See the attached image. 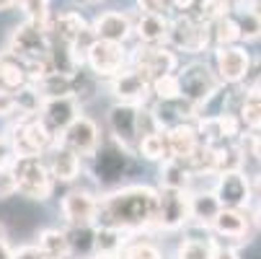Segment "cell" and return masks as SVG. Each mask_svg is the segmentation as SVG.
<instances>
[{"label":"cell","instance_id":"cell-1","mask_svg":"<svg viewBox=\"0 0 261 259\" xmlns=\"http://www.w3.org/2000/svg\"><path fill=\"white\" fill-rule=\"evenodd\" d=\"M155 215H158V190L147 187V184H127V187H119L98 197L96 226L119 228L124 233L145 231L155 228Z\"/></svg>","mask_w":261,"mask_h":259},{"label":"cell","instance_id":"cell-2","mask_svg":"<svg viewBox=\"0 0 261 259\" xmlns=\"http://www.w3.org/2000/svg\"><path fill=\"white\" fill-rule=\"evenodd\" d=\"M176 81H178V96L184 101H189L192 106H197L199 112L222 88L215 67L202 62V60H192V62H186L184 67H178L176 70Z\"/></svg>","mask_w":261,"mask_h":259},{"label":"cell","instance_id":"cell-3","mask_svg":"<svg viewBox=\"0 0 261 259\" xmlns=\"http://www.w3.org/2000/svg\"><path fill=\"white\" fill-rule=\"evenodd\" d=\"M13 179H16V195L34 200V202H44L55 192V179L47 169L44 156H18L11 163Z\"/></svg>","mask_w":261,"mask_h":259},{"label":"cell","instance_id":"cell-4","mask_svg":"<svg viewBox=\"0 0 261 259\" xmlns=\"http://www.w3.org/2000/svg\"><path fill=\"white\" fill-rule=\"evenodd\" d=\"M166 44L173 52H189V55H202V52L212 50L207 23L194 18L192 13H178V16L168 18V39H166Z\"/></svg>","mask_w":261,"mask_h":259},{"label":"cell","instance_id":"cell-5","mask_svg":"<svg viewBox=\"0 0 261 259\" xmlns=\"http://www.w3.org/2000/svg\"><path fill=\"white\" fill-rule=\"evenodd\" d=\"M8 143L13 148V156H44L55 145L52 132L42 125L39 117H26V120H13L8 127Z\"/></svg>","mask_w":261,"mask_h":259},{"label":"cell","instance_id":"cell-6","mask_svg":"<svg viewBox=\"0 0 261 259\" xmlns=\"http://www.w3.org/2000/svg\"><path fill=\"white\" fill-rule=\"evenodd\" d=\"M83 65L93 73L98 81H109V78H114L117 73H122L129 65V52L124 50V44L93 39L86 47V52H83Z\"/></svg>","mask_w":261,"mask_h":259},{"label":"cell","instance_id":"cell-7","mask_svg":"<svg viewBox=\"0 0 261 259\" xmlns=\"http://www.w3.org/2000/svg\"><path fill=\"white\" fill-rule=\"evenodd\" d=\"M49 47H52V42H49L47 29L39 26V23H31V21L18 23L11 31V39H8V50L18 60H23L26 65L47 60L49 57Z\"/></svg>","mask_w":261,"mask_h":259},{"label":"cell","instance_id":"cell-8","mask_svg":"<svg viewBox=\"0 0 261 259\" xmlns=\"http://www.w3.org/2000/svg\"><path fill=\"white\" fill-rule=\"evenodd\" d=\"M140 114H142V106L135 104H114L106 114V125L111 132V143L124 148L127 153L135 156L137 151V143H140Z\"/></svg>","mask_w":261,"mask_h":259},{"label":"cell","instance_id":"cell-9","mask_svg":"<svg viewBox=\"0 0 261 259\" xmlns=\"http://www.w3.org/2000/svg\"><path fill=\"white\" fill-rule=\"evenodd\" d=\"M210 233L215 241L225 246H233V249L243 246L248 244V236H251V215L236 207H220V213L210 223Z\"/></svg>","mask_w":261,"mask_h":259},{"label":"cell","instance_id":"cell-10","mask_svg":"<svg viewBox=\"0 0 261 259\" xmlns=\"http://www.w3.org/2000/svg\"><path fill=\"white\" fill-rule=\"evenodd\" d=\"M129 65L142 70L153 81L178 70V55L168 44H137V50L129 52Z\"/></svg>","mask_w":261,"mask_h":259},{"label":"cell","instance_id":"cell-11","mask_svg":"<svg viewBox=\"0 0 261 259\" xmlns=\"http://www.w3.org/2000/svg\"><path fill=\"white\" fill-rule=\"evenodd\" d=\"M109 93L119 104H135V106H147L150 101V78L142 70L127 65L114 78H109Z\"/></svg>","mask_w":261,"mask_h":259},{"label":"cell","instance_id":"cell-12","mask_svg":"<svg viewBox=\"0 0 261 259\" xmlns=\"http://www.w3.org/2000/svg\"><path fill=\"white\" fill-rule=\"evenodd\" d=\"M215 73L222 86H241L251 70V55L243 44L215 47Z\"/></svg>","mask_w":261,"mask_h":259},{"label":"cell","instance_id":"cell-13","mask_svg":"<svg viewBox=\"0 0 261 259\" xmlns=\"http://www.w3.org/2000/svg\"><path fill=\"white\" fill-rule=\"evenodd\" d=\"M189 226V192L184 190H158V215L155 228L161 231H181Z\"/></svg>","mask_w":261,"mask_h":259},{"label":"cell","instance_id":"cell-14","mask_svg":"<svg viewBox=\"0 0 261 259\" xmlns=\"http://www.w3.org/2000/svg\"><path fill=\"white\" fill-rule=\"evenodd\" d=\"M212 192L222 207H236V210H248L253 192H251V179L246 171H222L215 174Z\"/></svg>","mask_w":261,"mask_h":259},{"label":"cell","instance_id":"cell-15","mask_svg":"<svg viewBox=\"0 0 261 259\" xmlns=\"http://www.w3.org/2000/svg\"><path fill=\"white\" fill-rule=\"evenodd\" d=\"M81 104L75 96H55V99H44L42 109H39V120L42 125L52 132V137L57 140L72 122L81 117Z\"/></svg>","mask_w":261,"mask_h":259},{"label":"cell","instance_id":"cell-16","mask_svg":"<svg viewBox=\"0 0 261 259\" xmlns=\"http://www.w3.org/2000/svg\"><path fill=\"white\" fill-rule=\"evenodd\" d=\"M57 140L62 145H67L72 153H78L81 158H93V153L98 151V145H101V130H98V125L91 117L81 114Z\"/></svg>","mask_w":261,"mask_h":259},{"label":"cell","instance_id":"cell-17","mask_svg":"<svg viewBox=\"0 0 261 259\" xmlns=\"http://www.w3.org/2000/svg\"><path fill=\"white\" fill-rule=\"evenodd\" d=\"M60 213L65 218L67 228L70 226H96L98 197L88 190H70L60 202Z\"/></svg>","mask_w":261,"mask_h":259},{"label":"cell","instance_id":"cell-18","mask_svg":"<svg viewBox=\"0 0 261 259\" xmlns=\"http://www.w3.org/2000/svg\"><path fill=\"white\" fill-rule=\"evenodd\" d=\"M132 26H135V18L127 11H103L101 16L93 18L91 31H93V39L127 44V39L132 36Z\"/></svg>","mask_w":261,"mask_h":259},{"label":"cell","instance_id":"cell-19","mask_svg":"<svg viewBox=\"0 0 261 259\" xmlns=\"http://www.w3.org/2000/svg\"><path fill=\"white\" fill-rule=\"evenodd\" d=\"M44 161H47V169L55 179V184H72L78 181L81 171H83V158L78 153H72L67 145H62L60 140H55V145L44 153Z\"/></svg>","mask_w":261,"mask_h":259},{"label":"cell","instance_id":"cell-20","mask_svg":"<svg viewBox=\"0 0 261 259\" xmlns=\"http://www.w3.org/2000/svg\"><path fill=\"white\" fill-rule=\"evenodd\" d=\"M150 109V114L158 125V130H171L181 122H194L202 112L197 106H192L189 101H184V99H171V101H155L153 106H147Z\"/></svg>","mask_w":261,"mask_h":259},{"label":"cell","instance_id":"cell-21","mask_svg":"<svg viewBox=\"0 0 261 259\" xmlns=\"http://www.w3.org/2000/svg\"><path fill=\"white\" fill-rule=\"evenodd\" d=\"M129 156L124 148L119 145H106L101 148L98 145V151L93 153V163H96V179L98 181H111V179H119L129 171Z\"/></svg>","mask_w":261,"mask_h":259},{"label":"cell","instance_id":"cell-22","mask_svg":"<svg viewBox=\"0 0 261 259\" xmlns=\"http://www.w3.org/2000/svg\"><path fill=\"white\" fill-rule=\"evenodd\" d=\"M220 207L222 205L217 202L212 190H189V223L192 226L210 231V223L220 213Z\"/></svg>","mask_w":261,"mask_h":259},{"label":"cell","instance_id":"cell-23","mask_svg":"<svg viewBox=\"0 0 261 259\" xmlns=\"http://www.w3.org/2000/svg\"><path fill=\"white\" fill-rule=\"evenodd\" d=\"M132 34L140 39V44H166L168 39V16L161 13H140Z\"/></svg>","mask_w":261,"mask_h":259},{"label":"cell","instance_id":"cell-24","mask_svg":"<svg viewBox=\"0 0 261 259\" xmlns=\"http://www.w3.org/2000/svg\"><path fill=\"white\" fill-rule=\"evenodd\" d=\"M166 143H168V156L171 158H186L199 145L194 122H181V125L166 130Z\"/></svg>","mask_w":261,"mask_h":259},{"label":"cell","instance_id":"cell-25","mask_svg":"<svg viewBox=\"0 0 261 259\" xmlns=\"http://www.w3.org/2000/svg\"><path fill=\"white\" fill-rule=\"evenodd\" d=\"M29 83V70H26V62L18 60L8 47L0 50V88L6 91H16L21 86Z\"/></svg>","mask_w":261,"mask_h":259},{"label":"cell","instance_id":"cell-26","mask_svg":"<svg viewBox=\"0 0 261 259\" xmlns=\"http://www.w3.org/2000/svg\"><path fill=\"white\" fill-rule=\"evenodd\" d=\"M161 187H166V190H184V192L192 190V174H189V169L184 166V161L166 158L161 163Z\"/></svg>","mask_w":261,"mask_h":259},{"label":"cell","instance_id":"cell-27","mask_svg":"<svg viewBox=\"0 0 261 259\" xmlns=\"http://www.w3.org/2000/svg\"><path fill=\"white\" fill-rule=\"evenodd\" d=\"M65 233H67V244H70V256H81V259L93 256L96 226H70Z\"/></svg>","mask_w":261,"mask_h":259},{"label":"cell","instance_id":"cell-28","mask_svg":"<svg viewBox=\"0 0 261 259\" xmlns=\"http://www.w3.org/2000/svg\"><path fill=\"white\" fill-rule=\"evenodd\" d=\"M135 156H142L145 161H153V163H163L166 158H171L168 156V143H166V130H155L150 135L140 137Z\"/></svg>","mask_w":261,"mask_h":259},{"label":"cell","instance_id":"cell-29","mask_svg":"<svg viewBox=\"0 0 261 259\" xmlns=\"http://www.w3.org/2000/svg\"><path fill=\"white\" fill-rule=\"evenodd\" d=\"M36 246L42 249L44 256H55V259H67L70 256L67 233L62 228H44L39 236H36Z\"/></svg>","mask_w":261,"mask_h":259},{"label":"cell","instance_id":"cell-30","mask_svg":"<svg viewBox=\"0 0 261 259\" xmlns=\"http://www.w3.org/2000/svg\"><path fill=\"white\" fill-rule=\"evenodd\" d=\"M207 31H210V44H212V50H215V47H225V44H241V42H238V26H236V21H233L230 13L210 21V23H207Z\"/></svg>","mask_w":261,"mask_h":259},{"label":"cell","instance_id":"cell-31","mask_svg":"<svg viewBox=\"0 0 261 259\" xmlns=\"http://www.w3.org/2000/svg\"><path fill=\"white\" fill-rule=\"evenodd\" d=\"M16 99V120H26V117H39V109H42V93L36 91L34 83H26L21 88L13 91Z\"/></svg>","mask_w":261,"mask_h":259},{"label":"cell","instance_id":"cell-32","mask_svg":"<svg viewBox=\"0 0 261 259\" xmlns=\"http://www.w3.org/2000/svg\"><path fill=\"white\" fill-rule=\"evenodd\" d=\"M34 86L42 93V99L72 96V76H65V73H47L44 78L34 81Z\"/></svg>","mask_w":261,"mask_h":259},{"label":"cell","instance_id":"cell-33","mask_svg":"<svg viewBox=\"0 0 261 259\" xmlns=\"http://www.w3.org/2000/svg\"><path fill=\"white\" fill-rule=\"evenodd\" d=\"M127 244V233L119 228H106V226H96V244H93V254H119Z\"/></svg>","mask_w":261,"mask_h":259},{"label":"cell","instance_id":"cell-34","mask_svg":"<svg viewBox=\"0 0 261 259\" xmlns=\"http://www.w3.org/2000/svg\"><path fill=\"white\" fill-rule=\"evenodd\" d=\"M176 259H212V236H186L176 246Z\"/></svg>","mask_w":261,"mask_h":259},{"label":"cell","instance_id":"cell-35","mask_svg":"<svg viewBox=\"0 0 261 259\" xmlns=\"http://www.w3.org/2000/svg\"><path fill=\"white\" fill-rule=\"evenodd\" d=\"M215 153H217V163H215V174H222V171H243L246 161L238 151L236 143H222V145H215Z\"/></svg>","mask_w":261,"mask_h":259},{"label":"cell","instance_id":"cell-36","mask_svg":"<svg viewBox=\"0 0 261 259\" xmlns=\"http://www.w3.org/2000/svg\"><path fill=\"white\" fill-rule=\"evenodd\" d=\"M236 114H238L243 130H248V132H261V101H258V99L243 93L241 106H238Z\"/></svg>","mask_w":261,"mask_h":259},{"label":"cell","instance_id":"cell-37","mask_svg":"<svg viewBox=\"0 0 261 259\" xmlns=\"http://www.w3.org/2000/svg\"><path fill=\"white\" fill-rule=\"evenodd\" d=\"M13 6L26 16V21H31V23H39V26H44L47 23V18H49V6H52V0H13Z\"/></svg>","mask_w":261,"mask_h":259},{"label":"cell","instance_id":"cell-38","mask_svg":"<svg viewBox=\"0 0 261 259\" xmlns=\"http://www.w3.org/2000/svg\"><path fill=\"white\" fill-rule=\"evenodd\" d=\"M119 259H163V254L153 241H142V239L129 241L127 239L124 249L119 251Z\"/></svg>","mask_w":261,"mask_h":259},{"label":"cell","instance_id":"cell-39","mask_svg":"<svg viewBox=\"0 0 261 259\" xmlns=\"http://www.w3.org/2000/svg\"><path fill=\"white\" fill-rule=\"evenodd\" d=\"M150 96L155 101H171V99H181L178 96V81L176 73H168V76H158L150 81Z\"/></svg>","mask_w":261,"mask_h":259},{"label":"cell","instance_id":"cell-40","mask_svg":"<svg viewBox=\"0 0 261 259\" xmlns=\"http://www.w3.org/2000/svg\"><path fill=\"white\" fill-rule=\"evenodd\" d=\"M236 145H238L243 161L261 163V135L258 132H241V137L236 140Z\"/></svg>","mask_w":261,"mask_h":259},{"label":"cell","instance_id":"cell-41","mask_svg":"<svg viewBox=\"0 0 261 259\" xmlns=\"http://www.w3.org/2000/svg\"><path fill=\"white\" fill-rule=\"evenodd\" d=\"M16 195V179L11 166H0V200H8Z\"/></svg>","mask_w":261,"mask_h":259},{"label":"cell","instance_id":"cell-42","mask_svg":"<svg viewBox=\"0 0 261 259\" xmlns=\"http://www.w3.org/2000/svg\"><path fill=\"white\" fill-rule=\"evenodd\" d=\"M0 120H16V99L6 88H0Z\"/></svg>","mask_w":261,"mask_h":259},{"label":"cell","instance_id":"cell-43","mask_svg":"<svg viewBox=\"0 0 261 259\" xmlns=\"http://www.w3.org/2000/svg\"><path fill=\"white\" fill-rule=\"evenodd\" d=\"M137 8H140V13H161V16H168L171 3H168V0H137Z\"/></svg>","mask_w":261,"mask_h":259},{"label":"cell","instance_id":"cell-44","mask_svg":"<svg viewBox=\"0 0 261 259\" xmlns=\"http://www.w3.org/2000/svg\"><path fill=\"white\" fill-rule=\"evenodd\" d=\"M241 86H243L246 93L261 86V60H258V62H251V70H248V76H246V81H243Z\"/></svg>","mask_w":261,"mask_h":259},{"label":"cell","instance_id":"cell-45","mask_svg":"<svg viewBox=\"0 0 261 259\" xmlns=\"http://www.w3.org/2000/svg\"><path fill=\"white\" fill-rule=\"evenodd\" d=\"M212 259H241V256H238V249L225 246V244L212 239Z\"/></svg>","mask_w":261,"mask_h":259},{"label":"cell","instance_id":"cell-46","mask_svg":"<svg viewBox=\"0 0 261 259\" xmlns=\"http://www.w3.org/2000/svg\"><path fill=\"white\" fill-rule=\"evenodd\" d=\"M13 259H44V254L36 244H26L21 249H13Z\"/></svg>","mask_w":261,"mask_h":259},{"label":"cell","instance_id":"cell-47","mask_svg":"<svg viewBox=\"0 0 261 259\" xmlns=\"http://www.w3.org/2000/svg\"><path fill=\"white\" fill-rule=\"evenodd\" d=\"M13 148H11V143H8V137L3 135L0 137V166H11L13 163Z\"/></svg>","mask_w":261,"mask_h":259},{"label":"cell","instance_id":"cell-48","mask_svg":"<svg viewBox=\"0 0 261 259\" xmlns=\"http://www.w3.org/2000/svg\"><path fill=\"white\" fill-rule=\"evenodd\" d=\"M168 3H171V8H176L181 13H189L197 6V0H168Z\"/></svg>","mask_w":261,"mask_h":259},{"label":"cell","instance_id":"cell-49","mask_svg":"<svg viewBox=\"0 0 261 259\" xmlns=\"http://www.w3.org/2000/svg\"><path fill=\"white\" fill-rule=\"evenodd\" d=\"M251 192L261 200V171H256V174H253V179H251Z\"/></svg>","mask_w":261,"mask_h":259},{"label":"cell","instance_id":"cell-50","mask_svg":"<svg viewBox=\"0 0 261 259\" xmlns=\"http://www.w3.org/2000/svg\"><path fill=\"white\" fill-rule=\"evenodd\" d=\"M0 259H13V246L8 244V239L0 241Z\"/></svg>","mask_w":261,"mask_h":259},{"label":"cell","instance_id":"cell-51","mask_svg":"<svg viewBox=\"0 0 261 259\" xmlns=\"http://www.w3.org/2000/svg\"><path fill=\"white\" fill-rule=\"evenodd\" d=\"M251 220H253V223L261 228V200L256 202V210H253V215H251Z\"/></svg>","mask_w":261,"mask_h":259},{"label":"cell","instance_id":"cell-52","mask_svg":"<svg viewBox=\"0 0 261 259\" xmlns=\"http://www.w3.org/2000/svg\"><path fill=\"white\" fill-rule=\"evenodd\" d=\"M91 259H119V254H93Z\"/></svg>","mask_w":261,"mask_h":259},{"label":"cell","instance_id":"cell-53","mask_svg":"<svg viewBox=\"0 0 261 259\" xmlns=\"http://www.w3.org/2000/svg\"><path fill=\"white\" fill-rule=\"evenodd\" d=\"M8 8H13V0H0V13L8 11Z\"/></svg>","mask_w":261,"mask_h":259},{"label":"cell","instance_id":"cell-54","mask_svg":"<svg viewBox=\"0 0 261 259\" xmlns=\"http://www.w3.org/2000/svg\"><path fill=\"white\" fill-rule=\"evenodd\" d=\"M248 96H253V99H258V101H261V86H258V88H253V91H248Z\"/></svg>","mask_w":261,"mask_h":259},{"label":"cell","instance_id":"cell-55","mask_svg":"<svg viewBox=\"0 0 261 259\" xmlns=\"http://www.w3.org/2000/svg\"><path fill=\"white\" fill-rule=\"evenodd\" d=\"M6 239H8V231H6L3 223H0V241H6Z\"/></svg>","mask_w":261,"mask_h":259},{"label":"cell","instance_id":"cell-56","mask_svg":"<svg viewBox=\"0 0 261 259\" xmlns=\"http://www.w3.org/2000/svg\"><path fill=\"white\" fill-rule=\"evenodd\" d=\"M228 3H230V6H236V3H241V0H228Z\"/></svg>","mask_w":261,"mask_h":259},{"label":"cell","instance_id":"cell-57","mask_svg":"<svg viewBox=\"0 0 261 259\" xmlns=\"http://www.w3.org/2000/svg\"><path fill=\"white\" fill-rule=\"evenodd\" d=\"M44 259H55V256H44Z\"/></svg>","mask_w":261,"mask_h":259},{"label":"cell","instance_id":"cell-58","mask_svg":"<svg viewBox=\"0 0 261 259\" xmlns=\"http://www.w3.org/2000/svg\"><path fill=\"white\" fill-rule=\"evenodd\" d=\"M256 3H261V0H256Z\"/></svg>","mask_w":261,"mask_h":259}]
</instances>
